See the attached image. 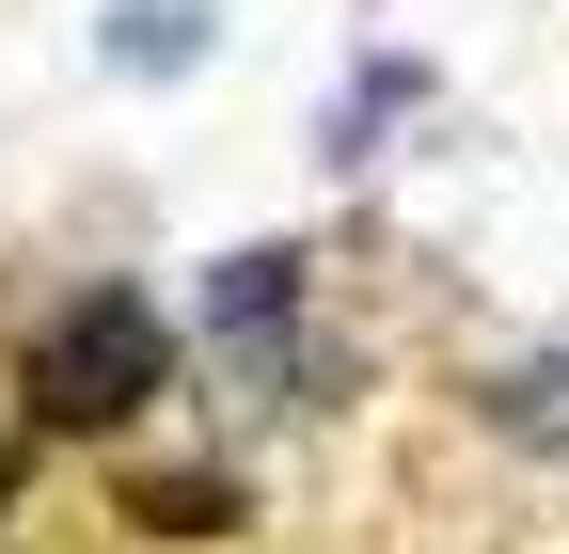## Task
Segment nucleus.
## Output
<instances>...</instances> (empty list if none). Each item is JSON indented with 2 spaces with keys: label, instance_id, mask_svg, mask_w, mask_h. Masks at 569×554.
Here are the masks:
<instances>
[{
  "label": "nucleus",
  "instance_id": "obj_1",
  "mask_svg": "<svg viewBox=\"0 0 569 554\" xmlns=\"http://www.w3.org/2000/svg\"><path fill=\"white\" fill-rule=\"evenodd\" d=\"M142 396H174V317L142 286H80L32 333V412L48 428H127Z\"/></svg>",
  "mask_w": 569,
  "mask_h": 554
},
{
  "label": "nucleus",
  "instance_id": "obj_2",
  "mask_svg": "<svg viewBox=\"0 0 569 554\" xmlns=\"http://www.w3.org/2000/svg\"><path fill=\"white\" fill-rule=\"evenodd\" d=\"M490 428H507L522 459H569V349H538V365L490 380Z\"/></svg>",
  "mask_w": 569,
  "mask_h": 554
},
{
  "label": "nucleus",
  "instance_id": "obj_3",
  "mask_svg": "<svg viewBox=\"0 0 569 554\" xmlns=\"http://www.w3.org/2000/svg\"><path fill=\"white\" fill-rule=\"evenodd\" d=\"M206 48V0H111V63L127 80H159V63H190Z\"/></svg>",
  "mask_w": 569,
  "mask_h": 554
},
{
  "label": "nucleus",
  "instance_id": "obj_4",
  "mask_svg": "<svg viewBox=\"0 0 569 554\" xmlns=\"http://www.w3.org/2000/svg\"><path fill=\"white\" fill-rule=\"evenodd\" d=\"M206 317H222V333H269V317H301V254H222Z\"/></svg>",
  "mask_w": 569,
  "mask_h": 554
},
{
  "label": "nucleus",
  "instance_id": "obj_5",
  "mask_svg": "<svg viewBox=\"0 0 569 554\" xmlns=\"http://www.w3.org/2000/svg\"><path fill=\"white\" fill-rule=\"evenodd\" d=\"M127 523H174V538H206V523H222V475H174V492L142 475V492H127Z\"/></svg>",
  "mask_w": 569,
  "mask_h": 554
}]
</instances>
